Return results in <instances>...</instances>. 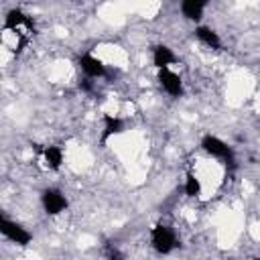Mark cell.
<instances>
[{
    "label": "cell",
    "mask_w": 260,
    "mask_h": 260,
    "mask_svg": "<svg viewBox=\"0 0 260 260\" xmlns=\"http://www.w3.org/2000/svg\"><path fill=\"white\" fill-rule=\"evenodd\" d=\"M0 232L6 236V238H10L12 242H16V244H20V246H24V244H28L30 242V234L24 230V228H20L18 223H14V221H10V219H0Z\"/></svg>",
    "instance_id": "obj_3"
},
{
    "label": "cell",
    "mask_w": 260,
    "mask_h": 260,
    "mask_svg": "<svg viewBox=\"0 0 260 260\" xmlns=\"http://www.w3.org/2000/svg\"><path fill=\"white\" fill-rule=\"evenodd\" d=\"M197 37L207 45V47H211V49H219V37H217V32H213L211 28H207V26H199L197 30Z\"/></svg>",
    "instance_id": "obj_11"
},
{
    "label": "cell",
    "mask_w": 260,
    "mask_h": 260,
    "mask_svg": "<svg viewBox=\"0 0 260 260\" xmlns=\"http://www.w3.org/2000/svg\"><path fill=\"white\" fill-rule=\"evenodd\" d=\"M199 191H201V185H199L197 177L193 173H189L187 175V181H185V193L189 197H195V195H199Z\"/></svg>",
    "instance_id": "obj_13"
},
{
    "label": "cell",
    "mask_w": 260,
    "mask_h": 260,
    "mask_svg": "<svg viewBox=\"0 0 260 260\" xmlns=\"http://www.w3.org/2000/svg\"><path fill=\"white\" fill-rule=\"evenodd\" d=\"M43 205H45L47 213L55 215V213H59V211H63L67 207V201L57 189H49V191L43 193Z\"/></svg>",
    "instance_id": "obj_4"
},
{
    "label": "cell",
    "mask_w": 260,
    "mask_h": 260,
    "mask_svg": "<svg viewBox=\"0 0 260 260\" xmlns=\"http://www.w3.org/2000/svg\"><path fill=\"white\" fill-rule=\"evenodd\" d=\"M108 260H124V256H122L116 248H110V250H108Z\"/></svg>",
    "instance_id": "obj_14"
},
{
    "label": "cell",
    "mask_w": 260,
    "mask_h": 260,
    "mask_svg": "<svg viewBox=\"0 0 260 260\" xmlns=\"http://www.w3.org/2000/svg\"><path fill=\"white\" fill-rule=\"evenodd\" d=\"M201 146L205 148V152H209V154H213V156H217V158H221V160H225V162H234L232 150H230L228 144L221 142L219 138H215V136H205L203 142H201Z\"/></svg>",
    "instance_id": "obj_2"
},
{
    "label": "cell",
    "mask_w": 260,
    "mask_h": 260,
    "mask_svg": "<svg viewBox=\"0 0 260 260\" xmlns=\"http://www.w3.org/2000/svg\"><path fill=\"white\" fill-rule=\"evenodd\" d=\"M203 8H205V2H201V0H185V2L181 4V10H183V14H185L189 20H199Z\"/></svg>",
    "instance_id": "obj_8"
},
{
    "label": "cell",
    "mask_w": 260,
    "mask_h": 260,
    "mask_svg": "<svg viewBox=\"0 0 260 260\" xmlns=\"http://www.w3.org/2000/svg\"><path fill=\"white\" fill-rule=\"evenodd\" d=\"M152 246H154L156 252L169 254V252H171L175 246H179V244H177L175 234H173L167 225H156V228L152 230Z\"/></svg>",
    "instance_id": "obj_1"
},
{
    "label": "cell",
    "mask_w": 260,
    "mask_h": 260,
    "mask_svg": "<svg viewBox=\"0 0 260 260\" xmlns=\"http://www.w3.org/2000/svg\"><path fill=\"white\" fill-rule=\"evenodd\" d=\"M104 124H106L104 134H102V140H104V142H106V140H108L112 134L122 132V128H124L122 120H120V118H114V116H110V114H106V116H104Z\"/></svg>",
    "instance_id": "obj_9"
},
{
    "label": "cell",
    "mask_w": 260,
    "mask_h": 260,
    "mask_svg": "<svg viewBox=\"0 0 260 260\" xmlns=\"http://www.w3.org/2000/svg\"><path fill=\"white\" fill-rule=\"evenodd\" d=\"M254 260H260V258H254Z\"/></svg>",
    "instance_id": "obj_15"
},
{
    "label": "cell",
    "mask_w": 260,
    "mask_h": 260,
    "mask_svg": "<svg viewBox=\"0 0 260 260\" xmlns=\"http://www.w3.org/2000/svg\"><path fill=\"white\" fill-rule=\"evenodd\" d=\"M152 61H154V65H156L158 69H167V65H171V63L175 61V55H173V51H171L169 47L160 45V47L154 49V53H152Z\"/></svg>",
    "instance_id": "obj_7"
},
{
    "label": "cell",
    "mask_w": 260,
    "mask_h": 260,
    "mask_svg": "<svg viewBox=\"0 0 260 260\" xmlns=\"http://www.w3.org/2000/svg\"><path fill=\"white\" fill-rule=\"evenodd\" d=\"M79 65H81V69H83L89 77H102V75L106 73L102 61L95 59V57H91V55H83V57L79 59Z\"/></svg>",
    "instance_id": "obj_6"
},
{
    "label": "cell",
    "mask_w": 260,
    "mask_h": 260,
    "mask_svg": "<svg viewBox=\"0 0 260 260\" xmlns=\"http://www.w3.org/2000/svg\"><path fill=\"white\" fill-rule=\"evenodd\" d=\"M158 81H160V85H162V89H165L167 93H171V95H181L183 85H181V77H179L177 73H173V71H169V69H160Z\"/></svg>",
    "instance_id": "obj_5"
},
{
    "label": "cell",
    "mask_w": 260,
    "mask_h": 260,
    "mask_svg": "<svg viewBox=\"0 0 260 260\" xmlns=\"http://www.w3.org/2000/svg\"><path fill=\"white\" fill-rule=\"evenodd\" d=\"M45 160H47V167L49 169H59L61 167V160H63V152L59 146H47L45 148Z\"/></svg>",
    "instance_id": "obj_12"
},
{
    "label": "cell",
    "mask_w": 260,
    "mask_h": 260,
    "mask_svg": "<svg viewBox=\"0 0 260 260\" xmlns=\"http://www.w3.org/2000/svg\"><path fill=\"white\" fill-rule=\"evenodd\" d=\"M20 24H28V26H32V24L28 22V18H26L20 10H10V12L6 14L4 26H6L8 30H14V28H16V26H20Z\"/></svg>",
    "instance_id": "obj_10"
}]
</instances>
